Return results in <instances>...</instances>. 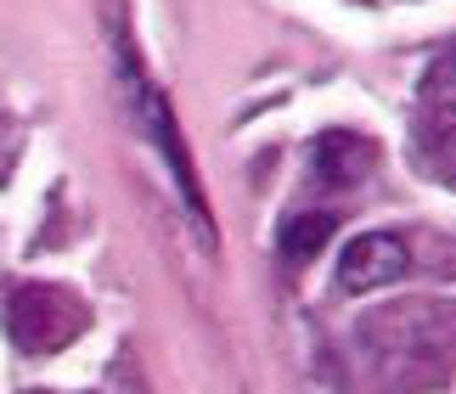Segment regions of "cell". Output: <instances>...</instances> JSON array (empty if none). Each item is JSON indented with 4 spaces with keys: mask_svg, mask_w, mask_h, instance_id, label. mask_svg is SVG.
Wrapping results in <instances>:
<instances>
[{
    "mask_svg": "<svg viewBox=\"0 0 456 394\" xmlns=\"http://www.w3.org/2000/svg\"><path fill=\"white\" fill-rule=\"evenodd\" d=\"M332 231H338V220L332 214H293V220L282 226V254L288 259H310L315 248H322Z\"/></svg>",
    "mask_w": 456,
    "mask_h": 394,
    "instance_id": "3957f363",
    "label": "cell"
},
{
    "mask_svg": "<svg viewBox=\"0 0 456 394\" xmlns=\"http://www.w3.org/2000/svg\"><path fill=\"white\" fill-rule=\"evenodd\" d=\"M366 169H372V147H366L361 135L327 130V135L310 147V181H315V186H332V192H344V186H355Z\"/></svg>",
    "mask_w": 456,
    "mask_h": 394,
    "instance_id": "7a4b0ae2",
    "label": "cell"
},
{
    "mask_svg": "<svg viewBox=\"0 0 456 394\" xmlns=\"http://www.w3.org/2000/svg\"><path fill=\"white\" fill-rule=\"evenodd\" d=\"M411 271V248L395 231H361L338 254V288L344 293H378Z\"/></svg>",
    "mask_w": 456,
    "mask_h": 394,
    "instance_id": "6da1fadb",
    "label": "cell"
}]
</instances>
